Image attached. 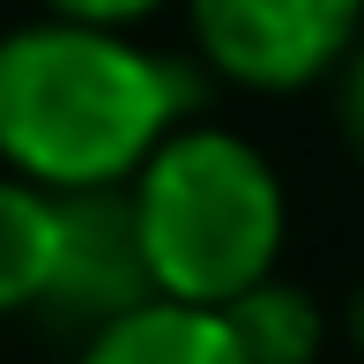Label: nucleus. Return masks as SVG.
<instances>
[{
  "mask_svg": "<svg viewBox=\"0 0 364 364\" xmlns=\"http://www.w3.org/2000/svg\"><path fill=\"white\" fill-rule=\"evenodd\" d=\"M342 134H350V149L364 156V45L350 53V75H342Z\"/></svg>",
  "mask_w": 364,
  "mask_h": 364,
  "instance_id": "obj_9",
  "label": "nucleus"
},
{
  "mask_svg": "<svg viewBox=\"0 0 364 364\" xmlns=\"http://www.w3.org/2000/svg\"><path fill=\"white\" fill-rule=\"evenodd\" d=\"M141 305H156V275L141 253V223H134V193H60V260L45 283L38 320L60 335H82L90 350L105 327L134 320Z\"/></svg>",
  "mask_w": 364,
  "mask_h": 364,
  "instance_id": "obj_3",
  "label": "nucleus"
},
{
  "mask_svg": "<svg viewBox=\"0 0 364 364\" xmlns=\"http://www.w3.org/2000/svg\"><path fill=\"white\" fill-rule=\"evenodd\" d=\"M223 327L245 350V364H312V350H320V312H312V297L275 283V275L260 290H245L238 305H223Z\"/></svg>",
  "mask_w": 364,
  "mask_h": 364,
  "instance_id": "obj_7",
  "label": "nucleus"
},
{
  "mask_svg": "<svg viewBox=\"0 0 364 364\" xmlns=\"http://www.w3.org/2000/svg\"><path fill=\"white\" fill-rule=\"evenodd\" d=\"M53 8V23H82V30H119L134 23V15H149L156 0H45Z\"/></svg>",
  "mask_w": 364,
  "mask_h": 364,
  "instance_id": "obj_8",
  "label": "nucleus"
},
{
  "mask_svg": "<svg viewBox=\"0 0 364 364\" xmlns=\"http://www.w3.org/2000/svg\"><path fill=\"white\" fill-rule=\"evenodd\" d=\"M186 75L119 30L30 23L0 38V156L45 193H112L178 134Z\"/></svg>",
  "mask_w": 364,
  "mask_h": 364,
  "instance_id": "obj_1",
  "label": "nucleus"
},
{
  "mask_svg": "<svg viewBox=\"0 0 364 364\" xmlns=\"http://www.w3.org/2000/svg\"><path fill=\"white\" fill-rule=\"evenodd\" d=\"M82 364H245V350L230 342L223 312H193V305H141L134 320L105 327L82 350Z\"/></svg>",
  "mask_w": 364,
  "mask_h": 364,
  "instance_id": "obj_5",
  "label": "nucleus"
},
{
  "mask_svg": "<svg viewBox=\"0 0 364 364\" xmlns=\"http://www.w3.org/2000/svg\"><path fill=\"white\" fill-rule=\"evenodd\" d=\"M364 0H193V38L253 90H297L357 53Z\"/></svg>",
  "mask_w": 364,
  "mask_h": 364,
  "instance_id": "obj_4",
  "label": "nucleus"
},
{
  "mask_svg": "<svg viewBox=\"0 0 364 364\" xmlns=\"http://www.w3.org/2000/svg\"><path fill=\"white\" fill-rule=\"evenodd\" d=\"M127 193L164 305L223 312L268 283L283 245V186L245 134L178 127Z\"/></svg>",
  "mask_w": 364,
  "mask_h": 364,
  "instance_id": "obj_2",
  "label": "nucleus"
},
{
  "mask_svg": "<svg viewBox=\"0 0 364 364\" xmlns=\"http://www.w3.org/2000/svg\"><path fill=\"white\" fill-rule=\"evenodd\" d=\"M60 260V193L0 178V312H38Z\"/></svg>",
  "mask_w": 364,
  "mask_h": 364,
  "instance_id": "obj_6",
  "label": "nucleus"
}]
</instances>
